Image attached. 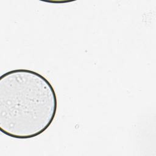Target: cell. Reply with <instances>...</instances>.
Instances as JSON below:
<instances>
[{"instance_id":"obj_1","label":"cell","mask_w":156,"mask_h":156,"mask_svg":"<svg viewBox=\"0 0 156 156\" xmlns=\"http://www.w3.org/2000/svg\"><path fill=\"white\" fill-rule=\"evenodd\" d=\"M57 99L51 82L27 69L7 71L0 77V130L18 139L43 133L54 121Z\"/></svg>"}]
</instances>
